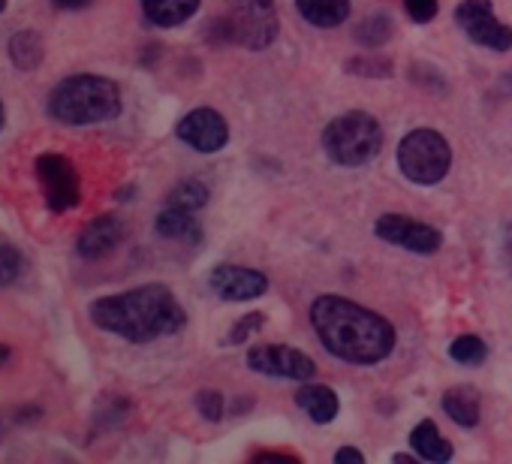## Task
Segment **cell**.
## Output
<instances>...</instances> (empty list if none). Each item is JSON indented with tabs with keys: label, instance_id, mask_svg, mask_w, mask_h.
Wrapping results in <instances>:
<instances>
[{
	"label": "cell",
	"instance_id": "603a6c76",
	"mask_svg": "<svg viewBox=\"0 0 512 464\" xmlns=\"http://www.w3.org/2000/svg\"><path fill=\"white\" fill-rule=\"evenodd\" d=\"M485 341L476 338V335H458L449 347V356L458 362V365H479L485 359Z\"/></svg>",
	"mask_w": 512,
	"mask_h": 464
},
{
	"label": "cell",
	"instance_id": "f546056e",
	"mask_svg": "<svg viewBox=\"0 0 512 464\" xmlns=\"http://www.w3.org/2000/svg\"><path fill=\"white\" fill-rule=\"evenodd\" d=\"M335 461H344V464H362V461H365V455H362L359 449H353V446H344V449H338V452H335Z\"/></svg>",
	"mask_w": 512,
	"mask_h": 464
},
{
	"label": "cell",
	"instance_id": "e575fe53",
	"mask_svg": "<svg viewBox=\"0 0 512 464\" xmlns=\"http://www.w3.org/2000/svg\"><path fill=\"white\" fill-rule=\"evenodd\" d=\"M7 10V0H0V13H4Z\"/></svg>",
	"mask_w": 512,
	"mask_h": 464
},
{
	"label": "cell",
	"instance_id": "1f68e13d",
	"mask_svg": "<svg viewBox=\"0 0 512 464\" xmlns=\"http://www.w3.org/2000/svg\"><path fill=\"white\" fill-rule=\"evenodd\" d=\"M13 353H10V347H4V344H0V365H4L7 359H10Z\"/></svg>",
	"mask_w": 512,
	"mask_h": 464
},
{
	"label": "cell",
	"instance_id": "4316f807",
	"mask_svg": "<svg viewBox=\"0 0 512 464\" xmlns=\"http://www.w3.org/2000/svg\"><path fill=\"white\" fill-rule=\"evenodd\" d=\"M407 16L419 25H428L437 16V0H404Z\"/></svg>",
	"mask_w": 512,
	"mask_h": 464
},
{
	"label": "cell",
	"instance_id": "cb8c5ba5",
	"mask_svg": "<svg viewBox=\"0 0 512 464\" xmlns=\"http://www.w3.org/2000/svg\"><path fill=\"white\" fill-rule=\"evenodd\" d=\"M25 275V257L13 245L0 242V287H10Z\"/></svg>",
	"mask_w": 512,
	"mask_h": 464
},
{
	"label": "cell",
	"instance_id": "f1b7e54d",
	"mask_svg": "<svg viewBox=\"0 0 512 464\" xmlns=\"http://www.w3.org/2000/svg\"><path fill=\"white\" fill-rule=\"evenodd\" d=\"M256 464H290L296 461V455H281V452H260V455H253Z\"/></svg>",
	"mask_w": 512,
	"mask_h": 464
},
{
	"label": "cell",
	"instance_id": "4fadbf2b",
	"mask_svg": "<svg viewBox=\"0 0 512 464\" xmlns=\"http://www.w3.org/2000/svg\"><path fill=\"white\" fill-rule=\"evenodd\" d=\"M127 236V226L118 214H103L97 220H91L85 229H82V236L76 242V251L82 260H103L109 257Z\"/></svg>",
	"mask_w": 512,
	"mask_h": 464
},
{
	"label": "cell",
	"instance_id": "6da1fadb",
	"mask_svg": "<svg viewBox=\"0 0 512 464\" xmlns=\"http://www.w3.org/2000/svg\"><path fill=\"white\" fill-rule=\"evenodd\" d=\"M311 326L332 356L353 365H374L395 347V329L350 299L320 296L311 305Z\"/></svg>",
	"mask_w": 512,
	"mask_h": 464
},
{
	"label": "cell",
	"instance_id": "836d02e7",
	"mask_svg": "<svg viewBox=\"0 0 512 464\" xmlns=\"http://www.w3.org/2000/svg\"><path fill=\"white\" fill-rule=\"evenodd\" d=\"M392 461H398V464H407V461H413V458H410V455H395Z\"/></svg>",
	"mask_w": 512,
	"mask_h": 464
},
{
	"label": "cell",
	"instance_id": "7a4b0ae2",
	"mask_svg": "<svg viewBox=\"0 0 512 464\" xmlns=\"http://www.w3.org/2000/svg\"><path fill=\"white\" fill-rule=\"evenodd\" d=\"M88 314L97 329L133 344H151L157 338L175 335L187 323L184 308L163 284H145L118 296L97 299Z\"/></svg>",
	"mask_w": 512,
	"mask_h": 464
},
{
	"label": "cell",
	"instance_id": "52a82bcc",
	"mask_svg": "<svg viewBox=\"0 0 512 464\" xmlns=\"http://www.w3.org/2000/svg\"><path fill=\"white\" fill-rule=\"evenodd\" d=\"M37 181L43 187L46 205L55 214L73 211L82 199V181L70 157L64 154H40L37 157Z\"/></svg>",
	"mask_w": 512,
	"mask_h": 464
},
{
	"label": "cell",
	"instance_id": "5bb4252c",
	"mask_svg": "<svg viewBox=\"0 0 512 464\" xmlns=\"http://www.w3.org/2000/svg\"><path fill=\"white\" fill-rule=\"evenodd\" d=\"M157 236L163 239H172V242H190L196 245L202 239V229H199V220H193V211H181V208H169L157 214Z\"/></svg>",
	"mask_w": 512,
	"mask_h": 464
},
{
	"label": "cell",
	"instance_id": "9c48e42d",
	"mask_svg": "<svg viewBox=\"0 0 512 464\" xmlns=\"http://www.w3.org/2000/svg\"><path fill=\"white\" fill-rule=\"evenodd\" d=\"M374 232L383 242H389L395 248H404V251H413V254H437L440 245H443V236L434 226H428L422 220H413L407 214H383L377 220Z\"/></svg>",
	"mask_w": 512,
	"mask_h": 464
},
{
	"label": "cell",
	"instance_id": "8992f818",
	"mask_svg": "<svg viewBox=\"0 0 512 464\" xmlns=\"http://www.w3.org/2000/svg\"><path fill=\"white\" fill-rule=\"evenodd\" d=\"M452 163L449 142L437 130H413L398 145V166L416 184H437Z\"/></svg>",
	"mask_w": 512,
	"mask_h": 464
},
{
	"label": "cell",
	"instance_id": "30bf717a",
	"mask_svg": "<svg viewBox=\"0 0 512 464\" xmlns=\"http://www.w3.org/2000/svg\"><path fill=\"white\" fill-rule=\"evenodd\" d=\"M247 365L260 374L269 377H284V380H311L317 374V365L311 356H305L302 350L293 347H281V344H256L247 353Z\"/></svg>",
	"mask_w": 512,
	"mask_h": 464
},
{
	"label": "cell",
	"instance_id": "ffe728a7",
	"mask_svg": "<svg viewBox=\"0 0 512 464\" xmlns=\"http://www.w3.org/2000/svg\"><path fill=\"white\" fill-rule=\"evenodd\" d=\"M10 61L25 73L37 70L43 64V40H40V34L19 31L16 37H10Z\"/></svg>",
	"mask_w": 512,
	"mask_h": 464
},
{
	"label": "cell",
	"instance_id": "4dcf8cb0",
	"mask_svg": "<svg viewBox=\"0 0 512 464\" xmlns=\"http://www.w3.org/2000/svg\"><path fill=\"white\" fill-rule=\"evenodd\" d=\"M58 10H85L91 0H52Z\"/></svg>",
	"mask_w": 512,
	"mask_h": 464
},
{
	"label": "cell",
	"instance_id": "7c38bea8",
	"mask_svg": "<svg viewBox=\"0 0 512 464\" xmlns=\"http://www.w3.org/2000/svg\"><path fill=\"white\" fill-rule=\"evenodd\" d=\"M211 290L226 299V302H247L269 290V278L256 269H241V266H217L208 278Z\"/></svg>",
	"mask_w": 512,
	"mask_h": 464
},
{
	"label": "cell",
	"instance_id": "277c9868",
	"mask_svg": "<svg viewBox=\"0 0 512 464\" xmlns=\"http://www.w3.org/2000/svg\"><path fill=\"white\" fill-rule=\"evenodd\" d=\"M383 142V130L374 115L368 112H347L335 118L323 133V148L329 160L338 166H362L368 163Z\"/></svg>",
	"mask_w": 512,
	"mask_h": 464
},
{
	"label": "cell",
	"instance_id": "9a60e30c",
	"mask_svg": "<svg viewBox=\"0 0 512 464\" xmlns=\"http://www.w3.org/2000/svg\"><path fill=\"white\" fill-rule=\"evenodd\" d=\"M296 404H299L314 422H320V425L332 422V419L338 416V407H341L335 389H329V386H323V383L302 386V389L296 392Z\"/></svg>",
	"mask_w": 512,
	"mask_h": 464
},
{
	"label": "cell",
	"instance_id": "d6986e66",
	"mask_svg": "<svg viewBox=\"0 0 512 464\" xmlns=\"http://www.w3.org/2000/svg\"><path fill=\"white\" fill-rule=\"evenodd\" d=\"M410 443H413L416 455L425 458V461H440V464H446V461L452 458V446L443 440V434L437 431V425L428 422V419L419 422V425L410 431Z\"/></svg>",
	"mask_w": 512,
	"mask_h": 464
},
{
	"label": "cell",
	"instance_id": "7402d4cb",
	"mask_svg": "<svg viewBox=\"0 0 512 464\" xmlns=\"http://www.w3.org/2000/svg\"><path fill=\"white\" fill-rule=\"evenodd\" d=\"M389 37H392V19L383 16V13L365 19V22L359 25V31H356V40H359L362 46H368V49H380Z\"/></svg>",
	"mask_w": 512,
	"mask_h": 464
},
{
	"label": "cell",
	"instance_id": "44dd1931",
	"mask_svg": "<svg viewBox=\"0 0 512 464\" xmlns=\"http://www.w3.org/2000/svg\"><path fill=\"white\" fill-rule=\"evenodd\" d=\"M208 202V187L196 178H187L181 184H175L166 196L169 208H181V211H199Z\"/></svg>",
	"mask_w": 512,
	"mask_h": 464
},
{
	"label": "cell",
	"instance_id": "8fae6325",
	"mask_svg": "<svg viewBox=\"0 0 512 464\" xmlns=\"http://www.w3.org/2000/svg\"><path fill=\"white\" fill-rule=\"evenodd\" d=\"M175 133L184 145H190L193 151H202V154H214L229 142L226 118L214 109H193L190 115H184L178 121Z\"/></svg>",
	"mask_w": 512,
	"mask_h": 464
},
{
	"label": "cell",
	"instance_id": "2e32d148",
	"mask_svg": "<svg viewBox=\"0 0 512 464\" xmlns=\"http://www.w3.org/2000/svg\"><path fill=\"white\" fill-rule=\"evenodd\" d=\"M142 10L157 28H178L190 16H196L199 0H142Z\"/></svg>",
	"mask_w": 512,
	"mask_h": 464
},
{
	"label": "cell",
	"instance_id": "e0dca14e",
	"mask_svg": "<svg viewBox=\"0 0 512 464\" xmlns=\"http://www.w3.org/2000/svg\"><path fill=\"white\" fill-rule=\"evenodd\" d=\"M296 7L314 28H338L350 16V0H296Z\"/></svg>",
	"mask_w": 512,
	"mask_h": 464
},
{
	"label": "cell",
	"instance_id": "d6a6232c",
	"mask_svg": "<svg viewBox=\"0 0 512 464\" xmlns=\"http://www.w3.org/2000/svg\"><path fill=\"white\" fill-rule=\"evenodd\" d=\"M4 124H7V109H4V103H0V130H4Z\"/></svg>",
	"mask_w": 512,
	"mask_h": 464
},
{
	"label": "cell",
	"instance_id": "ac0fdd59",
	"mask_svg": "<svg viewBox=\"0 0 512 464\" xmlns=\"http://www.w3.org/2000/svg\"><path fill=\"white\" fill-rule=\"evenodd\" d=\"M443 413L461 425V428H473L479 422V395L470 386H455L443 395Z\"/></svg>",
	"mask_w": 512,
	"mask_h": 464
},
{
	"label": "cell",
	"instance_id": "ba28073f",
	"mask_svg": "<svg viewBox=\"0 0 512 464\" xmlns=\"http://www.w3.org/2000/svg\"><path fill=\"white\" fill-rule=\"evenodd\" d=\"M458 28L476 43L491 52H509L512 49V28L497 22L491 0H461L455 10Z\"/></svg>",
	"mask_w": 512,
	"mask_h": 464
},
{
	"label": "cell",
	"instance_id": "83f0119b",
	"mask_svg": "<svg viewBox=\"0 0 512 464\" xmlns=\"http://www.w3.org/2000/svg\"><path fill=\"white\" fill-rule=\"evenodd\" d=\"M389 70H392V64H386V61H371V58H362V61H350V73H368V76H374V79H383V76H389Z\"/></svg>",
	"mask_w": 512,
	"mask_h": 464
},
{
	"label": "cell",
	"instance_id": "d4e9b609",
	"mask_svg": "<svg viewBox=\"0 0 512 464\" xmlns=\"http://www.w3.org/2000/svg\"><path fill=\"white\" fill-rule=\"evenodd\" d=\"M263 323H266V314H260V311L247 314L244 320H238V323L232 326V332H229L226 344H241V341H247L253 332H260V329H263Z\"/></svg>",
	"mask_w": 512,
	"mask_h": 464
},
{
	"label": "cell",
	"instance_id": "484cf974",
	"mask_svg": "<svg viewBox=\"0 0 512 464\" xmlns=\"http://www.w3.org/2000/svg\"><path fill=\"white\" fill-rule=\"evenodd\" d=\"M196 407H199V413H202L208 422H217V419L223 416V398H220V392H214V389H202V392L196 395Z\"/></svg>",
	"mask_w": 512,
	"mask_h": 464
},
{
	"label": "cell",
	"instance_id": "5b68a950",
	"mask_svg": "<svg viewBox=\"0 0 512 464\" xmlns=\"http://www.w3.org/2000/svg\"><path fill=\"white\" fill-rule=\"evenodd\" d=\"M226 16L220 19V34L226 43L260 52L278 37V10L275 0H226Z\"/></svg>",
	"mask_w": 512,
	"mask_h": 464
},
{
	"label": "cell",
	"instance_id": "3957f363",
	"mask_svg": "<svg viewBox=\"0 0 512 464\" xmlns=\"http://www.w3.org/2000/svg\"><path fill=\"white\" fill-rule=\"evenodd\" d=\"M121 91L112 79L79 73L58 82L49 94V115L67 127H88L118 118Z\"/></svg>",
	"mask_w": 512,
	"mask_h": 464
}]
</instances>
